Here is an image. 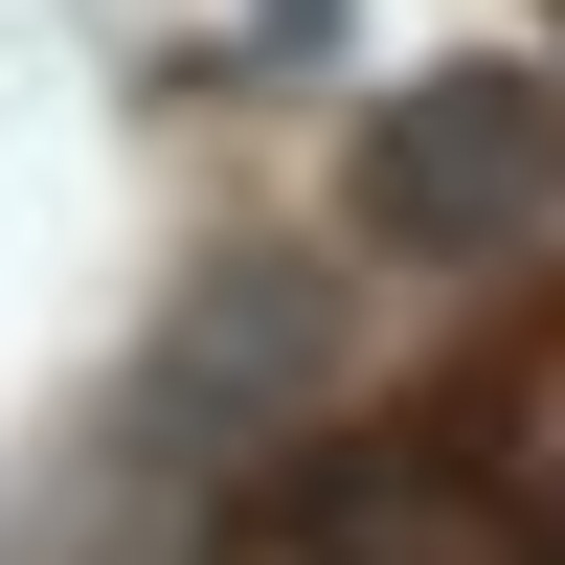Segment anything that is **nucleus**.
<instances>
[{
	"instance_id": "7ed1b4c3",
	"label": "nucleus",
	"mask_w": 565,
	"mask_h": 565,
	"mask_svg": "<svg viewBox=\"0 0 565 565\" xmlns=\"http://www.w3.org/2000/svg\"><path fill=\"white\" fill-rule=\"evenodd\" d=\"M498 430H521V452H498V476H521V498H543V521H565V340L521 362V385H498Z\"/></svg>"
},
{
	"instance_id": "f257e3e1",
	"label": "nucleus",
	"mask_w": 565,
	"mask_h": 565,
	"mask_svg": "<svg viewBox=\"0 0 565 565\" xmlns=\"http://www.w3.org/2000/svg\"><path fill=\"white\" fill-rule=\"evenodd\" d=\"M249 565H565V521L498 476V452L362 430V452H295V476L249 498Z\"/></svg>"
},
{
	"instance_id": "f03ea898",
	"label": "nucleus",
	"mask_w": 565,
	"mask_h": 565,
	"mask_svg": "<svg viewBox=\"0 0 565 565\" xmlns=\"http://www.w3.org/2000/svg\"><path fill=\"white\" fill-rule=\"evenodd\" d=\"M543 181H565V90L543 68H430V90L362 114V226L385 249H498Z\"/></svg>"
}]
</instances>
